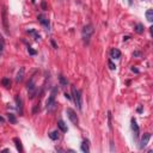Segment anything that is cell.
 Wrapping results in <instances>:
<instances>
[{
	"label": "cell",
	"instance_id": "obj_1",
	"mask_svg": "<svg viewBox=\"0 0 153 153\" xmlns=\"http://www.w3.org/2000/svg\"><path fill=\"white\" fill-rule=\"evenodd\" d=\"M93 26L91 24H88L83 28V40H84V43L85 44H89L90 43V38H91L92 34H93Z\"/></svg>",
	"mask_w": 153,
	"mask_h": 153
},
{
	"label": "cell",
	"instance_id": "obj_2",
	"mask_svg": "<svg viewBox=\"0 0 153 153\" xmlns=\"http://www.w3.org/2000/svg\"><path fill=\"white\" fill-rule=\"evenodd\" d=\"M71 89H72V98L73 101H74V103H75V105L78 106V109L81 110V108H83V103H81V92L79 91V90H76L74 86H71Z\"/></svg>",
	"mask_w": 153,
	"mask_h": 153
},
{
	"label": "cell",
	"instance_id": "obj_3",
	"mask_svg": "<svg viewBox=\"0 0 153 153\" xmlns=\"http://www.w3.org/2000/svg\"><path fill=\"white\" fill-rule=\"evenodd\" d=\"M56 92H58V88H54L51 90V93L49 96V98L47 99V109L50 110L53 106L55 105V96H56Z\"/></svg>",
	"mask_w": 153,
	"mask_h": 153
},
{
	"label": "cell",
	"instance_id": "obj_4",
	"mask_svg": "<svg viewBox=\"0 0 153 153\" xmlns=\"http://www.w3.org/2000/svg\"><path fill=\"white\" fill-rule=\"evenodd\" d=\"M1 18H3V25H4L5 32L10 34V31H8V19H7V8H6V6H4V8H3Z\"/></svg>",
	"mask_w": 153,
	"mask_h": 153
},
{
	"label": "cell",
	"instance_id": "obj_5",
	"mask_svg": "<svg viewBox=\"0 0 153 153\" xmlns=\"http://www.w3.org/2000/svg\"><path fill=\"white\" fill-rule=\"evenodd\" d=\"M26 89H28V91L30 93V98H34L35 97V91H36V86H35V78L31 76V79L28 81V84H26Z\"/></svg>",
	"mask_w": 153,
	"mask_h": 153
},
{
	"label": "cell",
	"instance_id": "obj_6",
	"mask_svg": "<svg viewBox=\"0 0 153 153\" xmlns=\"http://www.w3.org/2000/svg\"><path fill=\"white\" fill-rule=\"evenodd\" d=\"M66 114H67V116H68V118L71 120V122H72L73 124H78V122H79V120H78V116H76L75 111L73 109H71V108H67V110H66Z\"/></svg>",
	"mask_w": 153,
	"mask_h": 153
},
{
	"label": "cell",
	"instance_id": "obj_7",
	"mask_svg": "<svg viewBox=\"0 0 153 153\" xmlns=\"http://www.w3.org/2000/svg\"><path fill=\"white\" fill-rule=\"evenodd\" d=\"M149 139H151V134L149 133H146V134H144V136L141 138V141H140V148L144 149L147 146V144H148Z\"/></svg>",
	"mask_w": 153,
	"mask_h": 153
},
{
	"label": "cell",
	"instance_id": "obj_8",
	"mask_svg": "<svg viewBox=\"0 0 153 153\" xmlns=\"http://www.w3.org/2000/svg\"><path fill=\"white\" fill-rule=\"evenodd\" d=\"M37 19H38V22L41 23V24H42V25L44 26V28H46V29L47 30H49V19L47 18V17H46V16H43V15H40L38 16V17H37Z\"/></svg>",
	"mask_w": 153,
	"mask_h": 153
},
{
	"label": "cell",
	"instance_id": "obj_9",
	"mask_svg": "<svg viewBox=\"0 0 153 153\" xmlns=\"http://www.w3.org/2000/svg\"><path fill=\"white\" fill-rule=\"evenodd\" d=\"M132 130L134 133V138L138 139L139 138V133H140V129H139V126L136 123V121L134 118H132Z\"/></svg>",
	"mask_w": 153,
	"mask_h": 153
},
{
	"label": "cell",
	"instance_id": "obj_10",
	"mask_svg": "<svg viewBox=\"0 0 153 153\" xmlns=\"http://www.w3.org/2000/svg\"><path fill=\"white\" fill-rule=\"evenodd\" d=\"M16 104H17V110H18L19 115H23V102H22V98L20 96H16Z\"/></svg>",
	"mask_w": 153,
	"mask_h": 153
},
{
	"label": "cell",
	"instance_id": "obj_11",
	"mask_svg": "<svg viewBox=\"0 0 153 153\" xmlns=\"http://www.w3.org/2000/svg\"><path fill=\"white\" fill-rule=\"evenodd\" d=\"M80 149H81V152H84V153L90 152V141L89 140H84L80 145Z\"/></svg>",
	"mask_w": 153,
	"mask_h": 153
},
{
	"label": "cell",
	"instance_id": "obj_12",
	"mask_svg": "<svg viewBox=\"0 0 153 153\" xmlns=\"http://www.w3.org/2000/svg\"><path fill=\"white\" fill-rule=\"evenodd\" d=\"M110 56L111 59H120L121 58V51L117 49V48H113L111 51H110Z\"/></svg>",
	"mask_w": 153,
	"mask_h": 153
},
{
	"label": "cell",
	"instance_id": "obj_13",
	"mask_svg": "<svg viewBox=\"0 0 153 153\" xmlns=\"http://www.w3.org/2000/svg\"><path fill=\"white\" fill-rule=\"evenodd\" d=\"M58 127L60 128V130L61 132H63V133H66V132L68 130V128H67V126H66V123L65 122H63V121L62 120H60L58 122Z\"/></svg>",
	"mask_w": 153,
	"mask_h": 153
},
{
	"label": "cell",
	"instance_id": "obj_14",
	"mask_svg": "<svg viewBox=\"0 0 153 153\" xmlns=\"http://www.w3.org/2000/svg\"><path fill=\"white\" fill-rule=\"evenodd\" d=\"M13 141H15V144H16V147H17V149H18L19 152H23V146H22V142H20V140H19L18 138H15V139H13Z\"/></svg>",
	"mask_w": 153,
	"mask_h": 153
},
{
	"label": "cell",
	"instance_id": "obj_15",
	"mask_svg": "<svg viewBox=\"0 0 153 153\" xmlns=\"http://www.w3.org/2000/svg\"><path fill=\"white\" fill-rule=\"evenodd\" d=\"M1 84H3V86H5L6 89L11 88V80H10L8 78H4V79L1 80Z\"/></svg>",
	"mask_w": 153,
	"mask_h": 153
},
{
	"label": "cell",
	"instance_id": "obj_16",
	"mask_svg": "<svg viewBox=\"0 0 153 153\" xmlns=\"http://www.w3.org/2000/svg\"><path fill=\"white\" fill-rule=\"evenodd\" d=\"M23 76H24V68L22 67V68H20V71L17 73L16 80H17V81H22V80H23Z\"/></svg>",
	"mask_w": 153,
	"mask_h": 153
},
{
	"label": "cell",
	"instance_id": "obj_17",
	"mask_svg": "<svg viewBox=\"0 0 153 153\" xmlns=\"http://www.w3.org/2000/svg\"><path fill=\"white\" fill-rule=\"evenodd\" d=\"M146 18H147L148 22H152V20H153V10L149 8V10L146 11Z\"/></svg>",
	"mask_w": 153,
	"mask_h": 153
},
{
	"label": "cell",
	"instance_id": "obj_18",
	"mask_svg": "<svg viewBox=\"0 0 153 153\" xmlns=\"http://www.w3.org/2000/svg\"><path fill=\"white\" fill-rule=\"evenodd\" d=\"M144 25H142L141 23H139V24H136V25H135V31H136V32L138 34H142L144 32Z\"/></svg>",
	"mask_w": 153,
	"mask_h": 153
},
{
	"label": "cell",
	"instance_id": "obj_19",
	"mask_svg": "<svg viewBox=\"0 0 153 153\" xmlns=\"http://www.w3.org/2000/svg\"><path fill=\"white\" fill-rule=\"evenodd\" d=\"M49 138H50L51 140H58L59 139V132L58 130H53L50 134H49Z\"/></svg>",
	"mask_w": 153,
	"mask_h": 153
},
{
	"label": "cell",
	"instance_id": "obj_20",
	"mask_svg": "<svg viewBox=\"0 0 153 153\" xmlns=\"http://www.w3.org/2000/svg\"><path fill=\"white\" fill-rule=\"evenodd\" d=\"M7 117H8V121L11 122V123H17V118H16V116L13 115V114H7Z\"/></svg>",
	"mask_w": 153,
	"mask_h": 153
},
{
	"label": "cell",
	"instance_id": "obj_21",
	"mask_svg": "<svg viewBox=\"0 0 153 153\" xmlns=\"http://www.w3.org/2000/svg\"><path fill=\"white\" fill-rule=\"evenodd\" d=\"M59 80H60V84H61L62 86H67V80L65 79V76H63V75L59 76Z\"/></svg>",
	"mask_w": 153,
	"mask_h": 153
},
{
	"label": "cell",
	"instance_id": "obj_22",
	"mask_svg": "<svg viewBox=\"0 0 153 153\" xmlns=\"http://www.w3.org/2000/svg\"><path fill=\"white\" fill-rule=\"evenodd\" d=\"M108 123H109V129L113 130V126H111V113H108Z\"/></svg>",
	"mask_w": 153,
	"mask_h": 153
},
{
	"label": "cell",
	"instance_id": "obj_23",
	"mask_svg": "<svg viewBox=\"0 0 153 153\" xmlns=\"http://www.w3.org/2000/svg\"><path fill=\"white\" fill-rule=\"evenodd\" d=\"M28 32H29V34H31V35H34L36 40H38V38H40V35H38V34H37L36 31H35V30H28Z\"/></svg>",
	"mask_w": 153,
	"mask_h": 153
},
{
	"label": "cell",
	"instance_id": "obj_24",
	"mask_svg": "<svg viewBox=\"0 0 153 153\" xmlns=\"http://www.w3.org/2000/svg\"><path fill=\"white\" fill-rule=\"evenodd\" d=\"M108 66H109V68L110 69H116V65H115V63H114L113 61H111V60H109V61H108Z\"/></svg>",
	"mask_w": 153,
	"mask_h": 153
},
{
	"label": "cell",
	"instance_id": "obj_25",
	"mask_svg": "<svg viewBox=\"0 0 153 153\" xmlns=\"http://www.w3.org/2000/svg\"><path fill=\"white\" fill-rule=\"evenodd\" d=\"M37 111H40V104H36V106H35L32 110V114H36Z\"/></svg>",
	"mask_w": 153,
	"mask_h": 153
},
{
	"label": "cell",
	"instance_id": "obj_26",
	"mask_svg": "<svg viewBox=\"0 0 153 153\" xmlns=\"http://www.w3.org/2000/svg\"><path fill=\"white\" fill-rule=\"evenodd\" d=\"M41 6H42V10H44V11L47 10V4H46V1H42V3H41Z\"/></svg>",
	"mask_w": 153,
	"mask_h": 153
},
{
	"label": "cell",
	"instance_id": "obj_27",
	"mask_svg": "<svg viewBox=\"0 0 153 153\" xmlns=\"http://www.w3.org/2000/svg\"><path fill=\"white\" fill-rule=\"evenodd\" d=\"M28 50H29V53H30V54H31V55H35V54H36V50H34V49H32V48H28Z\"/></svg>",
	"mask_w": 153,
	"mask_h": 153
},
{
	"label": "cell",
	"instance_id": "obj_28",
	"mask_svg": "<svg viewBox=\"0 0 153 153\" xmlns=\"http://www.w3.org/2000/svg\"><path fill=\"white\" fill-rule=\"evenodd\" d=\"M50 43H51V46H53V47H54L55 49H58V44L55 43V41H54V40H51V41H50Z\"/></svg>",
	"mask_w": 153,
	"mask_h": 153
},
{
	"label": "cell",
	"instance_id": "obj_29",
	"mask_svg": "<svg viewBox=\"0 0 153 153\" xmlns=\"http://www.w3.org/2000/svg\"><path fill=\"white\" fill-rule=\"evenodd\" d=\"M65 97H66L67 99H72V96H69L68 93H65Z\"/></svg>",
	"mask_w": 153,
	"mask_h": 153
},
{
	"label": "cell",
	"instance_id": "obj_30",
	"mask_svg": "<svg viewBox=\"0 0 153 153\" xmlns=\"http://www.w3.org/2000/svg\"><path fill=\"white\" fill-rule=\"evenodd\" d=\"M132 71H133V72H135V73H139V69L135 68V67H132Z\"/></svg>",
	"mask_w": 153,
	"mask_h": 153
},
{
	"label": "cell",
	"instance_id": "obj_31",
	"mask_svg": "<svg viewBox=\"0 0 153 153\" xmlns=\"http://www.w3.org/2000/svg\"><path fill=\"white\" fill-rule=\"evenodd\" d=\"M0 122H1V123H4V122H5V118L1 116V115H0Z\"/></svg>",
	"mask_w": 153,
	"mask_h": 153
},
{
	"label": "cell",
	"instance_id": "obj_32",
	"mask_svg": "<svg viewBox=\"0 0 153 153\" xmlns=\"http://www.w3.org/2000/svg\"><path fill=\"white\" fill-rule=\"evenodd\" d=\"M140 55V53H138V51H135V53H133V56H139Z\"/></svg>",
	"mask_w": 153,
	"mask_h": 153
},
{
	"label": "cell",
	"instance_id": "obj_33",
	"mask_svg": "<svg viewBox=\"0 0 153 153\" xmlns=\"http://www.w3.org/2000/svg\"><path fill=\"white\" fill-rule=\"evenodd\" d=\"M129 38H130V37H129V36H124V37H123V41H128V40H129Z\"/></svg>",
	"mask_w": 153,
	"mask_h": 153
},
{
	"label": "cell",
	"instance_id": "obj_34",
	"mask_svg": "<svg viewBox=\"0 0 153 153\" xmlns=\"http://www.w3.org/2000/svg\"><path fill=\"white\" fill-rule=\"evenodd\" d=\"M141 111H142V108H141V106H139V108H138V113H141Z\"/></svg>",
	"mask_w": 153,
	"mask_h": 153
},
{
	"label": "cell",
	"instance_id": "obj_35",
	"mask_svg": "<svg viewBox=\"0 0 153 153\" xmlns=\"http://www.w3.org/2000/svg\"><path fill=\"white\" fill-rule=\"evenodd\" d=\"M114 149H115L114 148V142H111V152H114Z\"/></svg>",
	"mask_w": 153,
	"mask_h": 153
},
{
	"label": "cell",
	"instance_id": "obj_36",
	"mask_svg": "<svg viewBox=\"0 0 153 153\" xmlns=\"http://www.w3.org/2000/svg\"><path fill=\"white\" fill-rule=\"evenodd\" d=\"M0 51H3V46L0 44Z\"/></svg>",
	"mask_w": 153,
	"mask_h": 153
},
{
	"label": "cell",
	"instance_id": "obj_37",
	"mask_svg": "<svg viewBox=\"0 0 153 153\" xmlns=\"http://www.w3.org/2000/svg\"><path fill=\"white\" fill-rule=\"evenodd\" d=\"M128 3H129V5H132V0H128Z\"/></svg>",
	"mask_w": 153,
	"mask_h": 153
}]
</instances>
